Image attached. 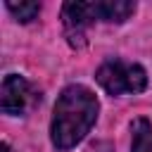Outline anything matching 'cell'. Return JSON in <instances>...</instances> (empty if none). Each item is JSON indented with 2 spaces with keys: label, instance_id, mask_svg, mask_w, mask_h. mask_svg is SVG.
I'll return each mask as SVG.
<instances>
[{
  "label": "cell",
  "instance_id": "6da1fadb",
  "mask_svg": "<svg viewBox=\"0 0 152 152\" xmlns=\"http://www.w3.org/2000/svg\"><path fill=\"white\" fill-rule=\"evenodd\" d=\"M97 114H100L97 95L83 83H69L59 93L52 109L50 140L55 150L66 152L76 147L95 126Z\"/></svg>",
  "mask_w": 152,
  "mask_h": 152
},
{
  "label": "cell",
  "instance_id": "7a4b0ae2",
  "mask_svg": "<svg viewBox=\"0 0 152 152\" xmlns=\"http://www.w3.org/2000/svg\"><path fill=\"white\" fill-rule=\"evenodd\" d=\"M95 78L100 88L107 95L121 97V95H138L147 88V71L126 59H107L95 71Z\"/></svg>",
  "mask_w": 152,
  "mask_h": 152
},
{
  "label": "cell",
  "instance_id": "3957f363",
  "mask_svg": "<svg viewBox=\"0 0 152 152\" xmlns=\"http://www.w3.org/2000/svg\"><path fill=\"white\" fill-rule=\"evenodd\" d=\"M40 102V93L19 74H7L0 88V107L7 116H24Z\"/></svg>",
  "mask_w": 152,
  "mask_h": 152
},
{
  "label": "cell",
  "instance_id": "277c9868",
  "mask_svg": "<svg viewBox=\"0 0 152 152\" xmlns=\"http://www.w3.org/2000/svg\"><path fill=\"white\" fill-rule=\"evenodd\" d=\"M97 21L93 2H66L62 7V26L71 48H83L88 40V28Z\"/></svg>",
  "mask_w": 152,
  "mask_h": 152
},
{
  "label": "cell",
  "instance_id": "5b68a950",
  "mask_svg": "<svg viewBox=\"0 0 152 152\" xmlns=\"http://www.w3.org/2000/svg\"><path fill=\"white\" fill-rule=\"evenodd\" d=\"M93 10L100 21L121 24L135 12V2H131V0H97V2H93Z\"/></svg>",
  "mask_w": 152,
  "mask_h": 152
},
{
  "label": "cell",
  "instance_id": "8992f818",
  "mask_svg": "<svg viewBox=\"0 0 152 152\" xmlns=\"http://www.w3.org/2000/svg\"><path fill=\"white\" fill-rule=\"evenodd\" d=\"M131 131H133L131 152H152V124L147 119H135L131 124Z\"/></svg>",
  "mask_w": 152,
  "mask_h": 152
},
{
  "label": "cell",
  "instance_id": "52a82bcc",
  "mask_svg": "<svg viewBox=\"0 0 152 152\" xmlns=\"http://www.w3.org/2000/svg\"><path fill=\"white\" fill-rule=\"evenodd\" d=\"M7 10L17 21L28 24L40 14V2H7Z\"/></svg>",
  "mask_w": 152,
  "mask_h": 152
},
{
  "label": "cell",
  "instance_id": "ba28073f",
  "mask_svg": "<svg viewBox=\"0 0 152 152\" xmlns=\"http://www.w3.org/2000/svg\"><path fill=\"white\" fill-rule=\"evenodd\" d=\"M2 152H12V147H10L7 142H2Z\"/></svg>",
  "mask_w": 152,
  "mask_h": 152
}]
</instances>
